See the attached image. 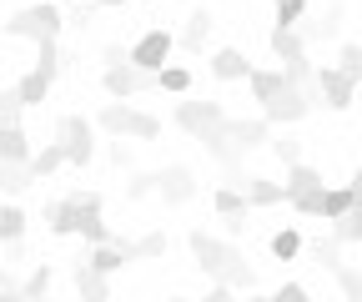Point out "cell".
Returning <instances> with one entry per match:
<instances>
[{"mask_svg":"<svg viewBox=\"0 0 362 302\" xmlns=\"http://www.w3.org/2000/svg\"><path fill=\"white\" fill-rule=\"evenodd\" d=\"M237 232H247V217H221V237L237 242Z\"/></svg>","mask_w":362,"mask_h":302,"instance_id":"obj_43","label":"cell"},{"mask_svg":"<svg viewBox=\"0 0 362 302\" xmlns=\"http://www.w3.org/2000/svg\"><path fill=\"white\" fill-rule=\"evenodd\" d=\"M272 151L282 156V166H297V161H302V141H297V137H287V132L272 141Z\"/></svg>","mask_w":362,"mask_h":302,"instance_id":"obj_39","label":"cell"},{"mask_svg":"<svg viewBox=\"0 0 362 302\" xmlns=\"http://www.w3.org/2000/svg\"><path fill=\"white\" fill-rule=\"evenodd\" d=\"M287 202L292 197H302V192H322L327 182H322V171H317V166H307V161H297V166H287Z\"/></svg>","mask_w":362,"mask_h":302,"instance_id":"obj_19","label":"cell"},{"mask_svg":"<svg viewBox=\"0 0 362 302\" xmlns=\"http://www.w3.org/2000/svg\"><path fill=\"white\" fill-rule=\"evenodd\" d=\"M332 237L342 242V247H352V242H362V202L347 211V217L342 222H332Z\"/></svg>","mask_w":362,"mask_h":302,"instance_id":"obj_30","label":"cell"},{"mask_svg":"<svg viewBox=\"0 0 362 302\" xmlns=\"http://www.w3.org/2000/svg\"><path fill=\"white\" fill-rule=\"evenodd\" d=\"M277 6H307V0H277Z\"/></svg>","mask_w":362,"mask_h":302,"instance_id":"obj_50","label":"cell"},{"mask_svg":"<svg viewBox=\"0 0 362 302\" xmlns=\"http://www.w3.org/2000/svg\"><path fill=\"white\" fill-rule=\"evenodd\" d=\"M16 96H21V106H25V111H30V106H40L45 96H51V76H40V71L30 66V71L16 81Z\"/></svg>","mask_w":362,"mask_h":302,"instance_id":"obj_20","label":"cell"},{"mask_svg":"<svg viewBox=\"0 0 362 302\" xmlns=\"http://www.w3.org/2000/svg\"><path fill=\"white\" fill-rule=\"evenodd\" d=\"M151 192H156V171H136L131 187H126V202H141V197H151Z\"/></svg>","mask_w":362,"mask_h":302,"instance_id":"obj_38","label":"cell"},{"mask_svg":"<svg viewBox=\"0 0 362 302\" xmlns=\"http://www.w3.org/2000/svg\"><path fill=\"white\" fill-rule=\"evenodd\" d=\"M242 302H272V297H262V292H247V297H242Z\"/></svg>","mask_w":362,"mask_h":302,"instance_id":"obj_48","label":"cell"},{"mask_svg":"<svg viewBox=\"0 0 362 302\" xmlns=\"http://www.w3.org/2000/svg\"><path fill=\"white\" fill-rule=\"evenodd\" d=\"M71 282H76V292H81V302H111V277H101L90 262H76V272H71Z\"/></svg>","mask_w":362,"mask_h":302,"instance_id":"obj_14","label":"cell"},{"mask_svg":"<svg viewBox=\"0 0 362 302\" xmlns=\"http://www.w3.org/2000/svg\"><path fill=\"white\" fill-rule=\"evenodd\" d=\"M101 86H106V96H111V101H131V96H141V91H156V76L136 71V66L126 61V66H106Z\"/></svg>","mask_w":362,"mask_h":302,"instance_id":"obj_7","label":"cell"},{"mask_svg":"<svg viewBox=\"0 0 362 302\" xmlns=\"http://www.w3.org/2000/svg\"><path fill=\"white\" fill-rule=\"evenodd\" d=\"M56 141L66 146V161L71 166H90L96 161V126H90L86 116H61V126H56Z\"/></svg>","mask_w":362,"mask_h":302,"instance_id":"obj_4","label":"cell"},{"mask_svg":"<svg viewBox=\"0 0 362 302\" xmlns=\"http://www.w3.org/2000/svg\"><path fill=\"white\" fill-rule=\"evenodd\" d=\"M156 137H161V121L146 116V111H136V132H131V141H156Z\"/></svg>","mask_w":362,"mask_h":302,"instance_id":"obj_40","label":"cell"},{"mask_svg":"<svg viewBox=\"0 0 362 302\" xmlns=\"http://www.w3.org/2000/svg\"><path fill=\"white\" fill-rule=\"evenodd\" d=\"M272 302H312V292L302 282H282L277 292H272Z\"/></svg>","mask_w":362,"mask_h":302,"instance_id":"obj_41","label":"cell"},{"mask_svg":"<svg viewBox=\"0 0 362 302\" xmlns=\"http://www.w3.org/2000/svg\"><path fill=\"white\" fill-rule=\"evenodd\" d=\"M171 51H176V35H171L166 25H156V30H146V35L131 46V66L146 71V76H161V71L171 66Z\"/></svg>","mask_w":362,"mask_h":302,"instance_id":"obj_6","label":"cell"},{"mask_svg":"<svg viewBox=\"0 0 362 302\" xmlns=\"http://www.w3.org/2000/svg\"><path fill=\"white\" fill-rule=\"evenodd\" d=\"M86 262L96 267L101 277H116V272H121L126 262H136V247L116 237V242H106V247H90V257H86Z\"/></svg>","mask_w":362,"mask_h":302,"instance_id":"obj_11","label":"cell"},{"mask_svg":"<svg viewBox=\"0 0 362 302\" xmlns=\"http://www.w3.org/2000/svg\"><path fill=\"white\" fill-rule=\"evenodd\" d=\"M312 106H317V86H292V81H287L282 91L262 106V116H267L272 126H292V121H302Z\"/></svg>","mask_w":362,"mask_h":302,"instance_id":"obj_5","label":"cell"},{"mask_svg":"<svg viewBox=\"0 0 362 302\" xmlns=\"http://www.w3.org/2000/svg\"><path fill=\"white\" fill-rule=\"evenodd\" d=\"M297 252H302V237H297L292 227H282V232H272V257H277V262H292Z\"/></svg>","mask_w":362,"mask_h":302,"instance_id":"obj_31","label":"cell"},{"mask_svg":"<svg viewBox=\"0 0 362 302\" xmlns=\"http://www.w3.org/2000/svg\"><path fill=\"white\" fill-rule=\"evenodd\" d=\"M81 217H86V207H81L76 197H61V202H51V207H45V227H51L56 237L81 232Z\"/></svg>","mask_w":362,"mask_h":302,"instance_id":"obj_12","label":"cell"},{"mask_svg":"<svg viewBox=\"0 0 362 302\" xmlns=\"http://www.w3.org/2000/svg\"><path fill=\"white\" fill-rule=\"evenodd\" d=\"M247 86H252V101H257V106H267V101L287 86V76H282V66H267V71H252V76H247Z\"/></svg>","mask_w":362,"mask_h":302,"instance_id":"obj_18","label":"cell"},{"mask_svg":"<svg viewBox=\"0 0 362 302\" xmlns=\"http://www.w3.org/2000/svg\"><path fill=\"white\" fill-rule=\"evenodd\" d=\"M111 161H116V166H131V151H126V146L116 141V146H111Z\"/></svg>","mask_w":362,"mask_h":302,"instance_id":"obj_44","label":"cell"},{"mask_svg":"<svg viewBox=\"0 0 362 302\" xmlns=\"http://www.w3.org/2000/svg\"><path fill=\"white\" fill-rule=\"evenodd\" d=\"M272 56H277V61L287 66V61L307 56V40H302L297 30H277V25H272Z\"/></svg>","mask_w":362,"mask_h":302,"instance_id":"obj_26","label":"cell"},{"mask_svg":"<svg viewBox=\"0 0 362 302\" xmlns=\"http://www.w3.org/2000/svg\"><path fill=\"white\" fill-rule=\"evenodd\" d=\"M226 116L221 111V101H181L176 106V126L187 137H197V141H211V137H226Z\"/></svg>","mask_w":362,"mask_h":302,"instance_id":"obj_3","label":"cell"},{"mask_svg":"<svg viewBox=\"0 0 362 302\" xmlns=\"http://www.w3.org/2000/svg\"><path fill=\"white\" fill-rule=\"evenodd\" d=\"M347 187H352V192H357V202H362V166L352 171V182H347Z\"/></svg>","mask_w":362,"mask_h":302,"instance_id":"obj_45","label":"cell"},{"mask_svg":"<svg viewBox=\"0 0 362 302\" xmlns=\"http://www.w3.org/2000/svg\"><path fill=\"white\" fill-rule=\"evenodd\" d=\"M317 96H322L332 111H347V106H352V96H357V81H352V76H342L337 66H317Z\"/></svg>","mask_w":362,"mask_h":302,"instance_id":"obj_9","label":"cell"},{"mask_svg":"<svg viewBox=\"0 0 362 302\" xmlns=\"http://www.w3.org/2000/svg\"><path fill=\"white\" fill-rule=\"evenodd\" d=\"M187 247H192L197 267H202V272H206L211 282L252 292L257 272L247 267V257H242V247H237V242H226V237H211V232H192V237H187Z\"/></svg>","mask_w":362,"mask_h":302,"instance_id":"obj_1","label":"cell"},{"mask_svg":"<svg viewBox=\"0 0 362 302\" xmlns=\"http://www.w3.org/2000/svg\"><path fill=\"white\" fill-rule=\"evenodd\" d=\"M337 71L352 76V81H362V46H352V40H347V46L337 51Z\"/></svg>","mask_w":362,"mask_h":302,"instance_id":"obj_35","label":"cell"},{"mask_svg":"<svg viewBox=\"0 0 362 302\" xmlns=\"http://www.w3.org/2000/svg\"><path fill=\"white\" fill-rule=\"evenodd\" d=\"M226 137H232L237 151H252V146H262L272 137V121L267 116H257V121H226Z\"/></svg>","mask_w":362,"mask_h":302,"instance_id":"obj_16","label":"cell"},{"mask_svg":"<svg viewBox=\"0 0 362 302\" xmlns=\"http://www.w3.org/2000/svg\"><path fill=\"white\" fill-rule=\"evenodd\" d=\"M202 302H237V287H221V282H211V287L202 292Z\"/></svg>","mask_w":362,"mask_h":302,"instance_id":"obj_42","label":"cell"},{"mask_svg":"<svg viewBox=\"0 0 362 302\" xmlns=\"http://www.w3.org/2000/svg\"><path fill=\"white\" fill-rule=\"evenodd\" d=\"M156 192H161V202H166V207H187V202L197 197V177H192V166H181V161L161 166V171H156Z\"/></svg>","mask_w":362,"mask_h":302,"instance_id":"obj_8","label":"cell"},{"mask_svg":"<svg viewBox=\"0 0 362 302\" xmlns=\"http://www.w3.org/2000/svg\"><path fill=\"white\" fill-rule=\"evenodd\" d=\"M11 287H16V277H11V272H0V292H11Z\"/></svg>","mask_w":362,"mask_h":302,"instance_id":"obj_47","label":"cell"},{"mask_svg":"<svg viewBox=\"0 0 362 302\" xmlns=\"http://www.w3.org/2000/svg\"><path fill=\"white\" fill-rule=\"evenodd\" d=\"M211 76H216V81H247V76H252L247 51H237V46H221V51L211 56Z\"/></svg>","mask_w":362,"mask_h":302,"instance_id":"obj_15","label":"cell"},{"mask_svg":"<svg viewBox=\"0 0 362 302\" xmlns=\"http://www.w3.org/2000/svg\"><path fill=\"white\" fill-rule=\"evenodd\" d=\"M35 71L40 76H61V46H35Z\"/></svg>","mask_w":362,"mask_h":302,"instance_id":"obj_36","label":"cell"},{"mask_svg":"<svg viewBox=\"0 0 362 302\" xmlns=\"http://www.w3.org/2000/svg\"><path fill=\"white\" fill-rule=\"evenodd\" d=\"M101 132H111L116 141H131V132H136V106H131V101H106V106H101Z\"/></svg>","mask_w":362,"mask_h":302,"instance_id":"obj_13","label":"cell"},{"mask_svg":"<svg viewBox=\"0 0 362 302\" xmlns=\"http://www.w3.org/2000/svg\"><path fill=\"white\" fill-rule=\"evenodd\" d=\"M90 6H101V11H116V6H126V0H90Z\"/></svg>","mask_w":362,"mask_h":302,"instance_id":"obj_46","label":"cell"},{"mask_svg":"<svg viewBox=\"0 0 362 302\" xmlns=\"http://www.w3.org/2000/svg\"><path fill=\"white\" fill-rule=\"evenodd\" d=\"M211 30H216V16H211L206 6H197V11L187 16V25H181L176 46L187 51V56H202V51H206V40H211Z\"/></svg>","mask_w":362,"mask_h":302,"instance_id":"obj_10","label":"cell"},{"mask_svg":"<svg viewBox=\"0 0 362 302\" xmlns=\"http://www.w3.org/2000/svg\"><path fill=\"white\" fill-rule=\"evenodd\" d=\"M156 91H166V96H187V91H192V71H187V66H166V71L156 76Z\"/></svg>","mask_w":362,"mask_h":302,"instance_id":"obj_29","label":"cell"},{"mask_svg":"<svg viewBox=\"0 0 362 302\" xmlns=\"http://www.w3.org/2000/svg\"><path fill=\"white\" fill-rule=\"evenodd\" d=\"M30 182H35L30 161H0V192H6V197H21Z\"/></svg>","mask_w":362,"mask_h":302,"instance_id":"obj_21","label":"cell"},{"mask_svg":"<svg viewBox=\"0 0 362 302\" xmlns=\"http://www.w3.org/2000/svg\"><path fill=\"white\" fill-rule=\"evenodd\" d=\"M332 277H337V287H342V297H347V302H362V272H357V267H347V262H342Z\"/></svg>","mask_w":362,"mask_h":302,"instance_id":"obj_33","label":"cell"},{"mask_svg":"<svg viewBox=\"0 0 362 302\" xmlns=\"http://www.w3.org/2000/svg\"><path fill=\"white\" fill-rule=\"evenodd\" d=\"M61 166H71V161H66V146H61V141H45V146H40V151L30 156V171H35V182H40V177H56Z\"/></svg>","mask_w":362,"mask_h":302,"instance_id":"obj_23","label":"cell"},{"mask_svg":"<svg viewBox=\"0 0 362 302\" xmlns=\"http://www.w3.org/2000/svg\"><path fill=\"white\" fill-rule=\"evenodd\" d=\"M136 247V262H146V257H161L166 252V232H146L141 242H131Z\"/></svg>","mask_w":362,"mask_h":302,"instance_id":"obj_37","label":"cell"},{"mask_svg":"<svg viewBox=\"0 0 362 302\" xmlns=\"http://www.w3.org/2000/svg\"><path fill=\"white\" fill-rule=\"evenodd\" d=\"M352 207H357V192H352V187H327V202H322V222H342Z\"/></svg>","mask_w":362,"mask_h":302,"instance_id":"obj_27","label":"cell"},{"mask_svg":"<svg viewBox=\"0 0 362 302\" xmlns=\"http://www.w3.org/2000/svg\"><path fill=\"white\" fill-rule=\"evenodd\" d=\"M45 287H51V267L35 262V267H30V277L21 282V292H25V297H35V302H45Z\"/></svg>","mask_w":362,"mask_h":302,"instance_id":"obj_32","label":"cell"},{"mask_svg":"<svg viewBox=\"0 0 362 302\" xmlns=\"http://www.w3.org/2000/svg\"><path fill=\"white\" fill-rule=\"evenodd\" d=\"M6 35H16V40H30V46H61V30H66V16H61V6L56 0H40V6H25V11H16L6 25H0Z\"/></svg>","mask_w":362,"mask_h":302,"instance_id":"obj_2","label":"cell"},{"mask_svg":"<svg viewBox=\"0 0 362 302\" xmlns=\"http://www.w3.org/2000/svg\"><path fill=\"white\" fill-rule=\"evenodd\" d=\"M25 227H30V217H25V211L16 207V202H0V242H21L25 237Z\"/></svg>","mask_w":362,"mask_h":302,"instance_id":"obj_24","label":"cell"},{"mask_svg":"<svg viewBox=\"0 0 362 302\" xmlns=\"http://www.w3.org/2000/svg\"><path fill=\"white\" fill-rule=\"evenodd\" d=\"M166 302H187V297H166Z\"/></svg>","mask_w":362,"mask_h":302,"instance_id":"obj_51","label":"cell"},{"mask_svg":"<svg viewBox=\"0 0 362 302\" xmlns=\"http://www.w3.org/2000/svg\"><path fill=\"white\" fill-rule=\"evenodd\" d=\"M322 202H327V187H322V192H302V197H292L287 207L302 211V217H322Z\"/></svg>","mask_w":362,"mask_h":302,"instance_id":"obj_34","label":"cell"},{"mask_svg":"<svg viewBox=\"0 0 362 302\" xmlns=\"http://www.w3.org/2000/svg\"><path fill=\"white\" fill-rule=\"evenodd\" d=\"M312 262L322 267V272H337V267H342V242H337V237H317V242H312Z\"/></svg>","mask_w":362,"mask_h":302,"instance_id":"obj_28","label":"cell"},{"mask_svg":"<svg viewBox=\"0 0 362 302\" xmlns=\"http://www.w3.org/2000/svg\"><path fill=\"white\" fill-rule=\"evenodd\" d=\"M242 192L252 207H282L287 202V187L282 182H267V177H242Z\"/></svg>","mask_w":362,"mask_h":302,"instance_id":"obj_17","label":"cell"},{"mask_svg":"<svg viewBox=\"0 0 362 302\" xmlns=\"http://www.w3.org/2000/svg\"><path fill=\"white\" fill-rule=\"evenodd\" d=\"M211 207H216V217H247V211H252V202H247L242 187H216Z\"/></svg>","mask_w":362,"mask_h":302,"instance_id":"obj_25","label":"cell"},{"mask_svg":"<svg viewBox=\"0 0 362 302\" xmlns=\"http://www.w3.org/2000/svg\"><path fill=\"white\" fill-rule=\"evenodd\" d=\"M56 6H90V0H56Z\"/></svg>","mask_w":362,"mask_h":302,"instance_id":"obj_49","label":"cell"},{"mask_svg":"<svg viewBox=\"0 0 362 302\" xmlns=\"http://www.w3.org/2000/svg\"><path fill=\"white\" fill-rule=\"evenodd\" d=\"M0 161H30L25 126H0Z\"/></svg>","mask_w":362,"mask_h":302,"instance_id":"obj_22","label":"cell"}]
</instances>
